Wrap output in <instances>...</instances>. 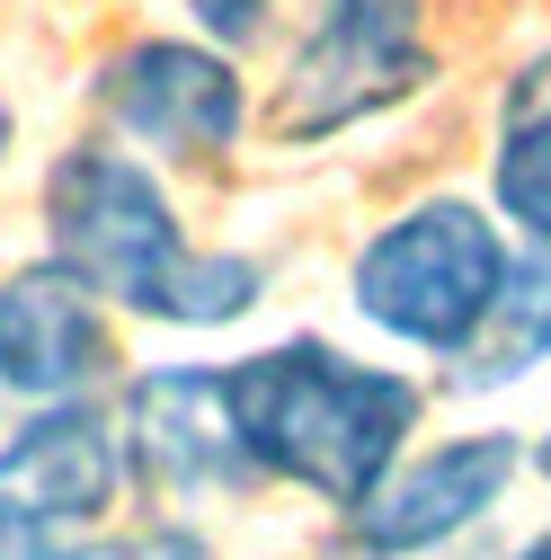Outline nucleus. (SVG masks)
Instances as JSON below:
<instances>
[{
	"mask_svg": "<svg viewBox=\"0 0 551 560\" xmlns=\"http://www.w3.org/2000/svg\"><path fill=\"white\" fill-rule=\"evenodd\" d=\"M45 241L98 303H125L169 329H223L258 303V258L187 249L169 187L107 143H72L45 170Z\"/></svg>",
	"mask_w": 551,
	"mask_h": 560,
	"instance_id": "f257e3e1",
	"label": "nucleus"
},
{
	"mask_svg": "<svg viewBox=\"0 0 551 560\" xmlns=\"http://www.w3.org/2000/svg\"><path fill=\"white\" fill-rule=\"evenodd\" d=\"M223 400L258 480H294L320 508H356L365 489L400 463L427 392L409 374L356 365L329 338H285L223 365Z\"/></svg>",
	"mask_w": 551,
	"mask_h": 560,
	"instance_id": "f03ea898",
	"label": "nucleus"
},
{
	"mask_svg": "<svg viewBox=\"0 0 551 560\" xmlns=\"http://www.w3.org/2000/svg\"><path fill=\"white\" fill-rule=\"evenodd\" d=\"M436 81V45H427V0H320L303 45L285 54L267 133L276 143H329L356 133L374 116H391L400 98H419Z\"/></svg>",
	"mask_w": 551,
	"mask_h": 560,
	"instance_id": "7ed1b4c3",
	"label": "nucleus"
},
{
	"mask_svg": "<svg viewBox=\"0 0 551 560\" xmlns=\"http://www.w3.org/2000/svg\"><path fill=\"white\" fill-rule=\"evenodd\" d=\"M507 276V241L499 223L480 214V205L462 196H427L409 205V214H391L365 249H356V312L409 347H427V357H454V347L480 329V312H490Z\"/></svg>",
	"mask_w": 551,
	"mask_h": 560,
	"instance_id": "20e7f679",
	"label": "nucleus"
},
{
	"mask_svg": "<svg viewBox=\"0 0 551 560\" xmlns=\"http://www.w3.org/2000/svg\"><path fill=\"white\" fill-rule=\"evenodd\" d=\"M90 107L125 133V143H143L152 161H178V170H214L241 143V125H249L241 62L223 45H187V36L116 45L90 72Z\"/></svg>",
	"mask_w": 551,
	"mask_h": 560,
	"instance_id": "39448f33",
	"label": "nucleus"
},
{
	"mask_svg": "<svg viewBox=\"0 0 551 560\" xmlns=\"http://www.w3.org/2000/svg\"><path fill=\"white\" fill-rule=\"evenodd\" d=\"M116 445H125V471L161 499H241V489H258L232 400H223V365L133 374L116 409Z\"/></svg>",
	"mask_w": 551,
	"mask_h": 560,
	"instance_id": "423d86ee",
	"label": "nucleus"
},
{
	"mask_svg": "<svg viewBox=\"0 0 551 560\" xmlns=\"http://www.w3.org/2000/svg\"><path fill=\"white\" fill-rule=\"evenodd\" d=\"M525 471V445L499 436V428H480V436H454L419 463H391L365 499L348 508V534L374 551V560H419L454 534H471L480 516H490L507 489Z\"/></svg>",
	"mask_w": 551,
	"mask_h": 560,
	"instance_id": "0eeeda50",
	"label": "nucleus"
},
{
	"mask_svg": "<svg viewBox=\"0 0 551 560\" xmlns=\"http://www.w3.org/2000/svg\"><path fill=\"white\" fill-rule=\"evenodd\" d=\"M0 489L45 516L54 534H90L107 508H116V489H125V445H116V418L72 392V400H36V418L0 445Z\"/></svg>",
	"mask_w": 551,
	"mask_h": 560,
	"instance_id": "6e6552de",
	"label": "nucleus"
},
{
	"mask_svg": "<svg viewBox=\"0 0 551 560\" xmlns=\"http://www.w3.org/2000/svg\"><path fill=\"white\" fill-rule=\"evenodd\" d=\"M107 374V320L54 249L0 285V392L19 400H72Z\"/></svg>",
	"mask_w": 551,
	"mask_h": 560,
	"instance_id": "1a4fd4ad",
	"label": "nucleus"
},
{
	"mask_svg": "<svg viewBox=\"0 0 551 560\" xmlns=\"http://www.w3.org/2000/svg\"><path fill=\"white\" fill-rule=\"evenodd\" d=\"M551 357V241H534L525 258H507L490 312H480V329L454 347V392H499V383H525L534 365Z\"/></svg>",
	"mask_w": 551,
	"mask_h": 560,
	"instance_id": "9d476101",
	"label": "nucleus"
},
{
	"mask_svg": "<svg viewBox=\"0 0 551 560\" xmlns=\"http://www.w3.org/2000/svg\"><path fill=\"white\" fill-rule=\"evenodd\" d=\"M490 196L525 241H551V45H534L507 90H499V152H490Z\"/></svg>",
	"mask_w": 551,
	"mask_h": 560,
	"instance_id": "9b49d317",
	"label": "nucleus"
},
{
	"mask_svg": "<svg viewBox=\"0 0 551 560\" xmlns=\"http://www.w3.org/2000/svg\"><path fill=\"white\" fill-rule=\"evenodd\" d=\"M36 560H204V542L187 525H161V534H54Z\"/></svg>",
	"mask_w": 551,
	"mask_h": 560,
	"instance_id": "f8f14e48",
	"label": "nucleus"
},
{
	"mask_svg": "<svg viewBox=\"0 0 551 560\" xmlns=\"http://www.w3.org/2000/svg\"><path fill=\"white\" fill-rule=\"evenodd\" d=\"M178 10L196 19L204 45H223V54H249V45L276 27V0H178Z\"/></svg>",
	"mask_w": 551,
	"mask_h": 560,
	"instance_id": "ddd939ff",
	"label": "nucleus"
},
{
	"mask_svg": "<svg viewBox=\"0 0 551 560\" xmlns=\"http://www.w3.org/2000/svg\"><path fill=\"white\" fill-rule=\"evenodd\" d=\"M45 542H54V525H45V516H27L10 489H0V560H36Z\"/></svg>",
	"mask_w": 551,
	"mask_h": 560,
	"instance_id": "4468645a",
	"label": "nucleus"
},
{
	"mask_svg": "<svg viewBox=\"0 0 551 560\" xmlns=\"http://www.w3.org/2000/svg\"><path fill=\"white\" fill-rule=\"evenodd\" d=\"M516 560H551V525H542V534H534V542H525Z\"/></svg>",
	"mask_w": 551,
	"mask_h": 560,
	"instance_id": "2eb2a0df",
	"label": "nucleus"
},
{
	"mask_svg": "<svg viewBox=\"0 0 551 560\" xmlns=\"http://www.w3.org/2000/svg\"><path fill=\"white\" fill-rule=\"evenodd\" d=\"M534 463H542V480H551V428H542V454H534Z\"/></svg>",
	"mask_w": 551,
	"mask_h": 560,
	"instance_id": "dca6fc26",
	"label": "nucleus"
}]
</instances>
